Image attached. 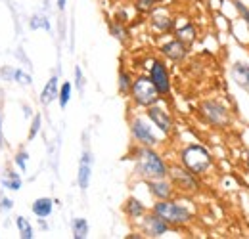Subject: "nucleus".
<instances>
[{
	"mask_svg": "<svg viewBox=\"0 0 249 239\" xmlns=\"http://www.w3.org/2000/svg\"><path fill=\"white\" fill-rule=\"evenodd\" d=\"M126 159H130L134 163V167H132L134 178L142 180V182L169 176L171 163L167 161V157L161 151H157V148H146V146L132 144Z\"/></svg>",
	"mask_w": 249,
	"mask_h": 239,
	"instance_id": "1",
	"label": "nucleus"
},
{
	"mask_svg": "<svg viewBox=\"0 0 249 239\" xmlns=\"http://www.w3.org/2000/svg\"><path fill=\"white\" fill-rule=\"evenodd\" d=\"M177 161L197 174L199 178H207L217 169V159L213 151L201 142H188L180 150L177 151Z\"/></svg>",
	"mask_w": 249,
	"mask_h": 239,
	"instance_id": "2",
	"label": "nucleus"
},
{
	"mask_svg": "<svg viewBox=\"0 0 249 239\" xmlns=\"http://www.w3.org/2000/svg\"><path fill=\"white\" fill-rule=\"evenodd\" d=\"M196 115L201 124L213 130H228L234 124L232 109L218 98H203L196 105Z\"/></svg>",
	"mask_w": 249,
	"mask_h": 239,
	"instance_id": "3",
	"label": "nucleus"
},
{
	"mask_svg": "<svg viewBox=\"0 0 249 239\" xmlns=\"http://www.w3.org/2000/svg\"><path fill=\"white\" fill-rule=\"evenodd\" d=\"M156 214H159L169 226L175 228V232H180L182 228L190 226L196 218L194 210L188 207L184 201L171 197V199H161V201H154V205L150 207Z\"/></svg>",
	"mask_w": 249,
	"mask_h": 239,
	"instance_id": "4",
	"label": "nucleus"
},
{
	"mask_svg": "<svg viewBox=\"0 0 249 239\" xmlns=\"http://www.w3.org/2000/svg\"><path fill=\"white\" fill-rule=\"evenodd\" d=\"M128 122V134L132 144L136 146H146V148H159L163 144V136L159 134L152 120L142 113H130L126 117Z\"/></svg>",
	"mask_w": 249,
	"mask_h": 239,
	"instance_id": "5",
	"label": "nucleus"
},
{
	"mask_svg": "<svg viewBox=\"0 0 249 239\" xmlns=\"http://www.w3.org/2000/svg\"><path fill=\"white\" fill-rule=\"evenodd\" d=\"M128 100H130V105L134 109H142L144 111L150 105L161 102L163 98L159 96L154 83L150 81L148 73H138V75H134V83H132V88H130V94H128Z\"/></svg>",
	"mask_w": 249,
	"mask_h": 239,
	"instance_id": "6",
	"label": "nucleus"
},
{
	"mask_svg": "<svg viewBox=\"0 0 249 239\" xmlns=\"http://www.w3.org/2000/svg\"><path fill=\"white\" fill-rule=\"evenodd\" d=\"M169 178L173 182L177 193L186 195V197L197 195L203 189V178H199L197 174H194L192 171H188L186 167H182L178 161L171 163V167H169Z\"/></svg>",
	"mask_w": 249,
	"mask_h": 239,
	"instance_id": "7",
	"label": "nucleus"
},
{
	"mask_svg": "<svg viewBox=\"0 0 249 239\" xmlns=\"http://www.w3.org/2000/svg\"><path fill=\"white\" fill-rule=\"evenodd\" d=\"M146 73H148L150 81L154 83L156 90L159 92V96L163 100L171 98V94H173V75H171V69H169L167 61L163 58H150Z\"/></svg>",
	"mask_w": 249,
	"mask_h": 239,
	"instance_id": "8",
	"label": "nucleus"
},
{
	"mask_svg": "<svg viewBox=\"0 0 249 239\" xmlns=\"http://www.w3.org/2000/svg\"><path fill=\"white\" fill-rule=\"evenodd\" d=\"M144 115L152 120V124L159 130V134L163 138H171L175 134V130H177L175 115L169 109V105L165 103V100H161L154 105H150L148 109H144Z\"/></svg>",
	"mask_w": 249,
	"mask_h": 239,
	"instance_id": "9",
	"label": "nucleus"
},
{
	"mask_svg": "<svg viewBox=\"0 0 249 239\" xmlns=\"http://www.w3.org/2000/svg\"><path fill=\"white\" fill-rule=\"evenodd\" d=\"M148 29L156 36L173 34V31H175V16L165 6H157L154 12L148 14Z\"/></svg>",
	"mask_w": 249,
	"mask_h": 239,
	"instance_id": "10",
	"label": "nucleus"
},
{
	"mask_svg": "<svg viewBox=\"0 0 249 239\" xmlns=\"http://www.w3.org/2000/svg\"><path fill=\"white\" fill-rule=\"evenodd\" d=\"M157 52H159V56H161L163 60L169 61V63H175V65H182V63H186L188 58H190V46L184 44L182 40L175 38V36L163 40V42L157 46Z\"/></svg>",
	"mask_w": 249,
	"mask_h": 239,
	"instance_id": "11",
	"label": "nucleus"
},
{
	"mask_svg": "<svg viewBox=\"0 0 249 239\" xmlns=\"http://www.w3.org/2000/svg\"><path fill=\"white\" fill-rule=\"evenodd\" d=\"M136 224H138V230L144 234V238L157 239V238L167 236L169 232H175V228L169 226V224H167L159 214H156L154 210H148Z\"/></svg>",
	"mask_w": 249,
	"mask_h": 239,
	"instance_id": "12",
	"label": "nucleus"
},
{
	"mask_svg": "<svg viewBox=\"0 0 249 239\" xmlns=\"http://www.w3.org/2000/svg\"><path fill=\"white\" fill-rule=\"evenodd\" d=\"M92 167H94V155L90 148H83L81 151V159H79V169H77V186L79 189L85 193L90 188V180H92Z\"/></svg>",
	"mask_w": 249,
	"mask_h": 239,
	"instance_id": "13",
	"label": "nucleus"
},
{
	"mask_svg": "<svg viewBox=\"0 0 249 239\" xmlns=\"http://www.w3.org/2000/svg\"><path fill=\"white\" fill-rule=\"evenodd\" d=\"M144 184H146V188H148V193L152 195V199H154V201H161V199H171V197H177V195H178L169 176H165V178L146 180Z\"/></svg>",
	"mask_w": 249,
	"mask_h": 239,
	"instance_id": "14",
	"label": "nucleus"
},
{
	"mask_svg": "<svg viewBox=\"0 0 249 239\" xmlns=\"http://www.w3.org/2000/svg\"><path fill=\"white\" fill-rule=\"evenodd\" d=\"M173 36L175 38H178V40H182L184 44L188 46H192L197 38H199V29H197V25L192 21V19H188V17H175V31H173Z\"/></svg>",
	"mask_w": 249,
	"mask_h": 239,
	"instance_id": "15",
	"label": "nucleus"
},
{
	"mask_svg": "<svg viewBox=\"0 0 249 239\" xmlns=\"http://www.w3.org/2000/svg\"><path fill=\"white\" fill-rule=\"evenodd\" d=\"M121 210H123L124 218L128 220V222H138L148 210H150V207L142 201V199H138V197H134V195H130V197H126L123 203V207H121Z\"/></svg>",
	"mask_w": 249,
	"mask_h": 239,
	"instance_id": "16",
	"label": "nucleus"
},
{
	"mask_svg": "<svg viewBox=\"0 0 249 239\" xmlns=\"http://www.w3.org/2000/svg\"><path fill=\"white\" fill-rule=\"evenodd\" d=\"M228 73H230V79L234 81V85L238 86V88L249 90V63L248 61H234L232 65H230V69H228Z\"/></svg>",
	"mask_w": 249,
	"mask_h": 239,
	"instance_id": "17",
	"label": "nucleus"
},
{
	"mask_svg": "<svg viewBox=\"0 0 249 239\" xmlns=\"http://www.w3.org/2000/svg\"><path fill=\"white\" fill-rule=\"evenodd\" d=\"M58 92H60V77H58V75H52V77L46 81L42 92H40V105L48 107V105H52L54 102H58Z\"/></svg>",
	"mask_w": 249,
	"mask_h": 239,
	"instance_id": "18",
	"label": "nucleus"
},
{
	"mask_svg": "<svg viewBox=\"0 0 249 239\" xmlns=\"http://www.w3.org/2000/svg\"><path fill=\"white\" fill-rule=\"evenodd\" d=\"M132 83H134V73L126 65H119V69H117V92H119V96L128 98Z\"/></svg>",
	"mask_w": 249,
	"mask_h": 239,
	"instance_id": "19",
	"label": "nucleus"
},
{
	"mask_svg": "<svg viewBox=\"0 0 249 239\" xmlns=\"http://www.w3.org/2000/svg\"><path fill=\"white\" fill-rule=\"evenodd\" d=\"M107 31H109V34L117 40V42H121V44H126L128 40H130V29H128V23H123V21H119V19H109L107 21Z\"/></svg>",
	"mask_w": 249,
	"mask_h": 239,
	"instance_id": "20",
	"label": "nucleus"
},
{
	"mask_svg": "<svg viewBox=\"0 0 249 239\" xmlns=\"http://www.w3.org/2000/svg\"><path fill=\"white\" fill-rule=\"evenodd\" d=\"M54 205H56V199H52V197H38V199L33 201L31 212L36 218H48L54 212Z\"/></svg>",
	"mask_w": 249,
	"mask_h": 239,
	"instance_id": "21",
	"label": "nucleus"
},
{
	"mask_svg": "<svg viewBox=\"0 0 249 239\" xmlns=\"http://www.w3.org/2000/svg\"><path fill=\"white\" fill-rule=\"evenodd\" d=\"M71 234L73 239H87L90 234V224L85 216H75L71 220Z\"/></svg>",
	"mask_w": 249,
	"mask_h": 239,
	"instance_id": "22",
	"label": "nucleus"
},
{
	"mask_svg": "<svg viewBox=\"0 0 249 239\" xmlns=\"http://www.w3.org/2000/svg\"><path fill=\"white\" fill-rule=\"evenodd\" d=\"M2 186L10 191H19L21 186H23V178L18 171H6L4 176H2Z\"/></svg>",
	"mask_w": 249,
	"mask_h": 239,
	"instance_id": "23",
	"label": "nucleus"
},
{
	"mask_svg": "<svg viewBox=\"0 0 249 239\" xmlns=\"http://www.w3.org/2000/svg\"><path fill=\"white\" fill-rule=\"evenodd\" d=\"M165 0H132V8L136 14L140 16H148L150 12H154L157 6H161Z\"/></svg>",
	"mask_w": 249,
	"mask_h": 239,
	"instance_id": "24",
	"label": "nucleus"
},
{
	"mask_svg": "<svg viewBox=\"0 0 249 239\" xmlns=\"http://www.w3.org/2000/svg\"><path fill=\"white\" fill-rule=\"evenodd\" d=\"M71 96H73V83L71 81L60 83V92H58V105H60V109H65L69 105Z\"/></svg>",
	"mask_w": 249,
	"mask_h": 239,
	"instance_id": "25",
	"label": "nucleus"
},
{
	"mask_svg": "<svg viewBox=\"0 0 249 239\" xmlns=\"http://www.w3.org/2000/svg\"><path fill=\"white\" fill-rule=\"evenodd\" d=\"M16 228H18V232H19V238H23V239L35 238V230H33L31 222H29L25 216H18V218H16Z\"/></svg>",
	"mask_w": 249,
	"mask_h": 239,
	"instance_id": "26",
	"label": "nucleus"
},
{
	"mask_svg": "<svg viewBox=\"0 0 249 239\" xmlns=\"http://www.w3.org/2000/svg\"><path fill=\"white\" fill-rule=\"evenodd\" d=\"M27 163H29V151L27 150H18L14 155V165L19 172H27Z\"/></svg>",
	"mask_w": 249,
	"mask_h": 239,
	"instance_id": "27",
	"label": "nucleus"
},
{
	"mask_svg": "<svg viewBox=\"0 0 249 239\" xmlns=\"http://www.w3.org/2000/svg\"><path fill=\"white\" fill-rule=\"evenodd\" d=\"M85 86H87V77L83 73V67L81 65H75V69H73V88L79 90L83 94Z\"/></svg>",
	"mask_w": 249,
	"mask_h": 239,
	"instance_id": "28",
	"label": "nucleus"
},
{
	"mask_svg": "<svg viewBox=\"0 0 249 239\" xmlns=\"http://www.w3.org/2000/svg\"><path fill=\"white\" fill-rule=\"evenodd\" d=\"M40 128H42V113H35L31 117V128H29V134H27V140L29 142L38 136Z\"/></svg>",
	"mask_w": 249,
	"mask_h": 239,
	"instance_id": "29",
	"label": "nucleus"
},
{
	"mask_svg": "<svg viewBox=\"0 0 249 239\" xmlns=\"http://www.w3.org/2000/svg\"><path fill=\"white\" fill-rule=\"evenodd\" d=\"M31 29H44V31H52V25H50V21H48V17L46 16H42V14H36V16H33L31 17Z\"/></svg>",
	"mask_w": 249,
	"mask_h": 239,
	"instance_id": "30",
	"label": "nucleus"
},
{
	"mask_svg": "<svg viewBox=\"0 0 249 239\" xmlns=\"http://www.w3.org/2000/svg\"><path fill=\"white\" fill-rule=\"evenodd\" d=\"M232 6H234V10H236V16L249 25V6L248 4H244L242 0H232Z\"/></svg>",
	"mask_w": 249,
	"mask_h": 239,
	"instance_id": "31",
	"label": "nucleus"
},
{
	"mask_svg": "<svg viewBox=\"0 0 249 239\" xmlns=\"http://www.w3.org/2000/svg\"><path fill=\"white\" fill-rule=\"evenodd\" d=\"M14 83H18V85H23V86H31L33 85V77L27 73V71H23V69H16V75H14Z\"/></svg>",
	"mask_w": 249,
	"mask_h": 239,
	"instance_id": "32",
	"label": "nucleus"
},
{
	"mask_svg": "<svg viewBox=\"0 0 249 239\" xmlns=\"http://www.w3.org/2000/svg\"><path fill=\"white\" fill-rule=\"evenodd\" d=\"M14 75H16V69L14 67H2L0 69V79L6 81V83H14Z\"/></svg>",
	"mask_w": 249,
	"mask_h": 239,
	"instance_id": "33",
	"label": "nucleus"
},
{
	"mask_svg": "<svg viewBox=\"0 0 249 239\" xmlns=\"http://www.w3.org/2000/svg\"><path fill=\"white\" fill-rule=\"evenodd\" d=\"M12 209H14V201L10 197H6V195H0V212L8 214Z\"/></svg>",
	"mask_w": 249,
	"mask_h": 239,
	"instance_id": "34",
	"label": "nucleus"
},
{
	"mask_svg": "<svg viewBox=\"0 0 249 239\" xmlns=\"http://www.w3.org/2000/svg\"><path fill=\"white\" fill-rule=\"evenodd\" d=\"M23 115H25L27 119H31L33 115H35V111H33V107L29 103H23Z\"/></svg>",
	"mask_w": 249,
	"mask_h": 239,
	"instance_id": "35",
	"label": "nucleus"
},
{
	"mask_svg": "<svg viewBox=\"0 0 249 239\" xmlns=\"http://www.w3.org/2000/svg\"><path fill=\"white\" fill-rule=\"evenodd\" d=\"M124 238L126 239H144V234L138 230V232H130V234H126Z\"/></svg>",
	"mask_w": 249,
	"mask_h": 239,
	"instance_id": "36",
	"label": "nucleus"
},
{
	"mask_svg": "<svg viewBox=\"0 0 249 239\" xmlns=\"http://www.w3.org/2000/svg\"><path fill=\"white\" fill-rule=\"evenodd\" d=\"M4 144V117L0 113V146Z\"/></svg>",
	"mask_w": 249,
	"mask_h": 239,
	"instance_id": "37",
	"label": "nucleus"
},
{
	"mask_svg": "<svg viewBox=\"0 0 249 239\" xmlns=\"http://www.w3.org/2000/svg\"><path fill=\"white\" fill-rule=\"evenodd\" d=\"M56 6H58V12H65V8H67V0H56Z\"/></svg>",
	"mask_w": 249,
	"mask_h": 239,
	"instance_id": "38",
	"label": "nucleus"
},
{
	"mask_svg": "<svg viewBox=\"0 0 249 239\" xmlns=\"http://www.w3.org/2000/svg\"><path fill=\"white\" fill-rule=\"evenodd\" d=\"M244 167H246V171H248V174H249V153H248V157L244 159Z\"/></svg>",
	"mask_w": 249,
	"mask_h": 239,
	"instance_id": "39",
	"label": "nucleus"
},
{
	"mask_svg": "<svg viewBox=\"0 0 249 239\" xmlns=\"http://www.w3.org/2000/svg\"><path fill=\"white\" fill-rule=\"evenodd\" d=\"M248 94H249V90H248Z\"/></svg>",
	"mask_w": 249,
	"mask_h": 239,
	"instance_id": "40",
	"label": "nucleus"
}]
</instances>
